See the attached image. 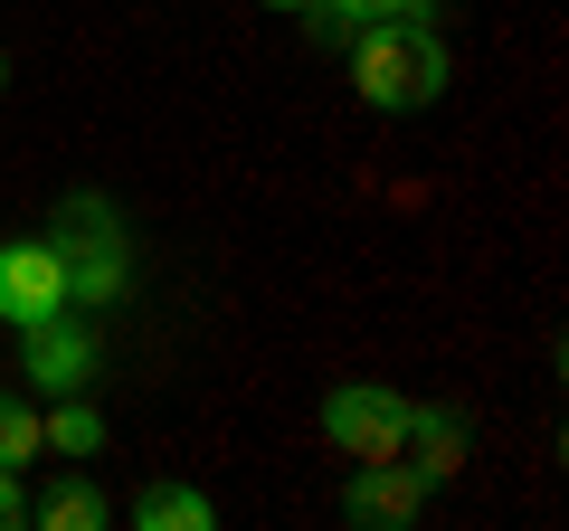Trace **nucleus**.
<instances>
[{
    "mask_svg": "<svg viewBox=\"0 0 569 531\" xmlns=\"http://www.w3.org/2000/svg\"><path fill=\"white\" fill-rule=\"evenodd\" d=\"M29 522H39V531H104V522H114V493H104L96 474H58V484L29 503Z\"/></svg>",
    "mask_w": 569,
    "mask_h": 531,
    "instance_id": "6e6552de",
    "label": "nucleus"
},
{
    "mask_svg": "<svg viewBox=\"0 0 569 531\" xmlns=\"http://www.w3.org/2000/svg\"><path fill=\"white\" fill-rule=\"evenodd\" d=\"M399 10H437V0H305L295 20H305V39H313V48H342L361 20H399Z\"/></svg>",
    "mask_w": 569,
    "mask_h": 531,
    "instance_id": "1a4fd4ad",
    "label": "nucleus"
},
{
    "mask_svg": "<svg viewBox=\"0 0 569 531\" xmlns=\"http://www.w3.org/2000/svg\"><path fill=\"white\" fill-rule=\"evenodd\" d=\"M39 455H48V437H39V409H29V399H20V389H0V465H39Z\"/></svg>",
    "mask_w": 569,
    "mask_h": 531,
    "instance_id": "f8f14e48",
    "label": "nucleus"
},
{
    "mask_svg": "<svg viewBox=\"0 0 569 531\" xmlns=\"http://www.w3.org/2000/svg\"><path fill=\"white\" fill-rule=\"evenodd\" d=\"M266 10H305V0H266Z\"/></svg>",
    "mask_w": 569,
    "mask_h": 531,
    "instance_id": "4468645a",
    "label": "nucleus"
},
{
    "mask_svg": "<svg viewBox=\"0 0 569 531\" xmlns=\"http://www.w3.org/2000/svg\"><path fill=\"white\" fill-rule=\"evenodd\" d=\"M29 522V493H20V465H0V531Z\"/></svg>",
    "mask_w": 569,
    "mask_h": 531,
    "instance_id": "ddd939ff",
    "label": "nucleus"
},
{
    "mask_svg": "<svg viewBox=\"0 0 569 531\" xmlns=\"http://www.w3.org/2000/svg\"><path fill=\"white\" fill-rule=\"evenodd\" d=\"M0 96H10V58H0Z\"/></svg>",
    "mask_w": 569,
    "mask_h": 531,
    "instance_id": "2eb2a0df",
    "label": "nucleus"
},
{
    "mask_svg": "<svg viewBox=\"0 0 569 531\" xmlns=\"http://www.w3.org/2000/svg\"><path fill=\"white\" fill-rule=\"evenodd\" d=\"M39 437L58 455H104V409H86L77 389H58V409H39Z\"/></svg>",
    "mask_w": 569,
    "mask_h": 531,
    "instance_id": "9b49d317",
    "label": "nucleus"
},
{
    "mask_svg": "<svg viewBox=\"0 0 569 531\" xmlns=\"http://www.w3.org/2000/svg\"><path fill=\"white\" fill-rule=\"evenodd\" d=\"M20 380L29 389H86V380H96V332L77 323V304L20 323Z\"/></svg>",
    "mask_w": 569,
    "mask_h": 531,
    "instance_id": "20e7f679",
    "label": "nucleus"
},
{
    "mask_svg": "<svg viewBox=\"0 0 569 531\" xmlns=\"http://www.w3.org/2000/svg\"><path fill=\"white\" fill-rule=\"evenodd\" d=\"M219 512H209L200 484H142L133 493V531H209Z\"/></svg>",
    "mask_w": 569,
    "mask_h": 531,
    "instance_id": "9d476101",
    "label": "nucleus"
},
{
    "mask_svg": "<svg viewBox=\"0 0 569 531\" xmlns=\"http://www.w3.org/2000/svg\"><path fill=\"white\" fill-rule=\"evenodd\" d=\"M48 247L67 266V304L77 313H104L133 294V228H123V209L104 190H67L58 219H48Z\"/></svg>",
    "mask_w": 569,
    "mask_h": 531,
    "instance_id": "f03ea898",
    "label": "nucleus"
},
{
    "mask_svg": "<svg viewBox=\"0 0 569 531\" xmlns=\"http://www.w3.org/2000/svg\"><path fill=\"white\" fill-rule=\"evenodd\" d=\"M399 465L418 474V484H447V474L466 465V418H456V409H418V399H408V447H399Z\"/></svg>",
    "mask_w": 569,
    "mask_h": 531,
    "instance_id": "0eeeda50",
    "label": "nucleus"
},
{
    "mask_svg": "<svg viewBox=\"0 0 569 531\" xmlns=\"http://www.w3.org/2000/svg\"><path fill=\"white\" fill-rule=\"evenodd\" d=\"M342 58H351V86H361L370 114H427V104L447 96V77H456V58H447V39H437L427 10L361 20V29L342 39Z\"/></svg>",
    "mask_w": 569,
    "mask_h": 531,
    "instance_id": "f257e3e1",
    "label": "nucleus"
},
{
    "mask_svg": "<svg viewBox=\"0 0 569 531\" xmlns=\"http://www.w3.org/2000/svg\"><path fill=\"white\" fill-rule=\"evenodd\" d=\"M58 304H67L58 247H48V238H10V247H0V323L20 332V323H39V313H58Z\"/></svg>",
    "mask_w": 569,
    "mask_h": 531,
    "instance_id": "39448f33",
    "label": "nucleus"
},
{
    "mask_svg": "<svg viewBox=\"0 0 569 531\" xmlns=\"http://www.w3.org/2000/svg\"><path fill=\"white\" fill-rule=\"evenodd\" d=\"M323 447L370 465V455H399L408 447V389H380V380H351L323 399Z\"/></svg>",
    "mask_w": 569,
    "mask_h": 531,
    "instance_id": "7ed1b4c3",
    "label": "nucleus"
},
{
    "mask_svg": "<svg viewBox=\"0 0 569 531\" xmlns=\"http://www.w3.org/2000/svg\"><path fill=\"white\" fill-rule=\"evenodd\" d=\"M418 503H427V484L399 465V455H370V465H351V484H342V522H361V531H408Z\"/></svg>",
    "mask_w": 569,
    "mask_h": 531,
    "instance_id": "423d86ee",
    "label": "nucleus"
}]
</instances>
